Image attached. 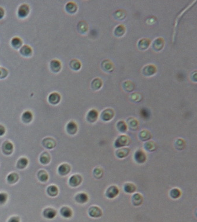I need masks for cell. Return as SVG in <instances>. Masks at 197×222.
Masks as SVG:
<instances>
[{"instance_id":"83f0119b","label":"cell","mask_w":197,"mask_h":222,"mask_svg":"<svg viewBox=\"0 0 197 222\" xmlns=\"http://www.w3.org/2000/svg\"><path fill=\"white\" fill-rule=\"evenodd\" d=\"M125 191L127 193H133L136 190V186L132 182L125 183L123 186Z\"/></svg>"},{"instance_id":"3957f363","label":"cell","mask_w":197,"mask_h":222,"mask_svg":"<svg viewBox=\"0 0 197 222\" xmlns=\"http://www.w3.org/2000/svg\"><path fill=\"white\" fill-rule=\"evenodd\" d=\"M88 214L91 217L99 218L102 216V210L98 206L92 205L90 207L88 210Z\"/></svg>"},{"instance_id":"b9f144b4","label":"cell","mask_w":197,"mask_h":222,"mask_svg":"<svg viewBox=\"0 0 197 222\" xmlns=\"http://www.w3.org/2000/svg\"><path fill=\"white\" fill-rule=\"evenodd\" d=\"M78 30L80 33H85L88 30L87 24L84 21H81L80 23H79V24H78Z\"/></svg>"},{"instance_id":"7c38bea8","label":"cell","mask_w":197,"mask_h":222,"mask_svg":"<svg viewBox=\"0 0 197 222\" xmlns=\"http://www.w3.org/2000/svg\"><path fill=\"white\" fill-rule=\"evenodd\" d=\"M66 131L71 135L75 134L78 131V126L76 123L73 121L69 122L66 125Z\"/></svg>"},{"instance_id":"9a60e30c","label":"cell","mask_w":197,"mask_h":222,"mask_svg":"<svg viewBox=\"0 0 197 222\" xmlns=\"http://www.w3.org/2000/svg\"><path fill=\"white\" fill-rule=\"evenodd\" d=\"M56 215V211L52 208L48 207L43 212V216L47 219H52Z\"/></svg>"},{"instance_id":"5b68a950","label":"cell","mask_w":197,"mask_h":222,"mask_svg":"<svg viewBox=\"0 0 197 222\" xmlns=\"http://www.w3.org/2000/svg\"><path fill=\"white\" fill-rule=\"evenodd\" d=\"M134 158L137 163L143 164L146 161L147 156L143 151L141 149H139L136 151L134 155Z\"/></svg>"},{"instance_id":"9c48e42d","label":"cell","mask_w":197,"mask_h":222,"mask_svg":"<svg viewBox=\"0 0 197 222\" xmlns=\"http://www.w3.org/2000/svg\"><path fill=\"white\" fill-rule=\"evenodd\" d=\"M42 145L47 149H52L55 148L56 142L52 137H46L42 141Z\"/></svg>"},{"instance_id":"4fadbf2b","label":"cell","mask_w":197,"mask_h":222,"mask_svg":"<svg viewBox=\"0 0 197 222\" xmlns=\"http://www.w3.org/2000/svg\"><path fill=\"white\" fill-rule=\"evenodd\" d=\"M130 150L129 148L123 147L117 150L116 152V155L119 158H125L130 154Z\"/></svg>"},{"instance_id":"2e32d148","label":"cell","mask_w":197,"mask_h":222,"mask_svg":"<svg viewBox=\"0 0 197 222\" xmlns=\"http://www.w3.org/2000/svg\"><path fill=\"white\" fill-rule=\"evenodd\" d=\"M98 117V113L97 110L92 109L90 110L87 115V120L90 123H94L97 121Z\"/></svg>"},{"instance_id":"1f68e13d","label":"cell","mask_w":197,"mask_h":222,"mask_svg":"<svg viewBox=\"0 0 197 222\" xmlns=\"http://www.w3.org/2000/svg\"><path fill=\"white\" fill-rule=\"evenodd\" d=\"M65 9L68 13L74 14L77 11V6L72 2H69L66 5Z\"/></svg>"},{"instance_id":"f35d334b","label":"cell","mask_w":197,"mask_h":222,"mask_svg":"<svg viewBox=\"0 0 197 222\" xmlns=\"http://www.w3.org/2000/svg\"><path fill=\"white\" fill-rule=\"evenodd\" d=\"M93 174L94 177L97 179H100L102 177L103 174H104V172L103 170L99 167H97L95 168H94L93 171Z\"/></svg>"},{"instance_id":"d6986e66","label":"cell","mask_w":197,"mask_h":222,"mask_svg":"<svg viewBox=\"0 0 197 222\" xmlns=\"http://www.w3.org/2000/svg\"><path fill=\"white\" fill-rule=\"evenodd\" d=\"M32 52L33 51L32 47L27 44L22 46L20 49V53H21V55H23V56L26 57L30 56L32 55Z\"/></svg>"},{"instance_id":"52a82bcc","label":"cell","mask_w":197,"mask_h":222,"mask_svg":"<svg viewBox=\"0 0 197 222\" xmlns=\"http://www.w3.org/2000/svg\"><path fill=\"white\" fill-rule=\"evenodd\" d=\"M114 116V111L111 108L104 110L101 114V118L103 121L108 122L111 120Z\"/></svg>"},{"instance_id":"f6af8a7d","label":"cell","mask_w":197,"mask_h":222,"mask_svg":"<svg viewBox=\"0 0 197 222\" xmlns=\"http://www.w3.org/2000/svg\"><path fill=\"white\" fill-rule=\"evenodd\" d=\"M8 195L5 193H0V205L5 204L7 200Z\"/></svg>"},{"instance_id":"74e56055","label":"cell","mask_w":197,"mask_h":222,"mask_svg":"<svg viewBox=\"0 0 197 222\" xmlns=\"http://www.w3.org/2000/svg\"><path fill=\"white\" fill-rule=\"evenodd\" d=\"M102 67L106 71H111L113 70V65L110 61H104L102 62Z\"/></svg>"},{"instance_id":"f907efd6","label":"cell","mask_w":197,"mask_h":222,"mask_svg":"<svg viewBox=\"0 0 197 222\" xmlns=\"http://www.w3.org/2000/svg\"><path fill=\"white\" fill-rule=\"evenodd\" d=\"M5 15V11L2 7H0V20L4 17Z\"/></svg>"},{"instance_id":"8fae6325","label":"cell","mask_w":197,"mask_h":222,"mask_svg":"<svg viewBox=\"0 0 197 222\" xmlns=\"http://www.w3.org/2000/svg\"><path fill=\"white\" fill-rule=\"evenodd\" d=\"M61 99V97L60 96V94L58 92H54L51 93L49 97H48V101L49 102L50 104H52V105H56L58 104Z\"/></svg>"},{"instance_id":"60d3db41","label":"cell","mask_w":197,"mask_h":222,"mask_svg":"<svg viewBox=\"0 0 197 222\" xmlns=\"http://www.w3.org/2000/svg\"><path fill=\"white\" fill-rule=\"evenodd\" d=\"M149 44H150V41L148 39H143L139 42V46L141 49H146L148 47Z\"/></svg>"},{"instance_id":"277c9868","label":"cell","mask_w":197,"mask_h":222,"mask_svg":"<svg viewBox=\"0 0 197 222\" xmlns=\"http://www.w3.org/2000/svg\"><path fill=\"white\" fill-rule=\"evenodd\" d=\"M30 13V7L26 4H23L21 5L18 9L17 14L18 16L21 18L26 17Z\"/></svg>"},{"instance_id":"5bb4252c","label":"cell","mask_w":197,"mask_h":222,"mask_svg":"<svg viewBox=\"0 0 197 222\" xmlns=\"http://www.w3.org/2000/svg\"><path fill=\"white\" fill-rule=\"evenodd\" d=\"M75 200L80 204H85L88 201V196L86 193H80L75 195Z\"/></svg>"},{"instance_id":"ba28073f","label":"cell","mask_w":197,"mask_h":222,"mask_svg":"<svg viewBox=\"0 0 197 222\" xmlns=\"http://www.w3.org/2000/svg\"><path fill=\"white\" fill-rule=\"evenodd\" d=\"M82 181V178L79 174H75L71 176L69 179V184L72 187L78 186Z\"/></svg>"},{"instance_id":"8992f818","label":"cell","mask_w":197,"mask_h":222,"mask_svg":"<svg viewBox=\"0 0 197 222\" xmlns=\"http://www.w3.org/2000/svg\"><path fill=\"white\" fill-rule=\"evenodd\" d=\"M118 194H119V189L116 186H111L108 187L106 192V197L110 199L116 197Z\"/></svg>"},{"instance_id":"4dcf8cb0","label":"cell","mask_w":197,"mask_h":222,"mask_svg":"<svg viewBox=\"0 0 197 222\" xmlns=\"http://www.w3.org/2000/svg\"><path fill=\"white\" fill-rule=\"evenodd\" d=\"M156 71V69L154 65H147L143 69V73L145 75L151 76L153 75Z\"/></svg>"},{"instance_id":"44dd1931","label":"cell","mask_w":197,"mask_h":222,"mask_svg":"<svg viewBox=\"0 0 197 222\" xmlns=\"http://www.w3.org/2000/svg\"><path fill=\"white\" fill-rule=\"evenodd\" d=\"M144 148L147 152H152L157 149V145L154 141H147L144 144Z\"/></svg>"},{"instance_id":"e575fe53","label":"cell","mask_w":197,"mask_h":222,"mask_svg":"<svg viewBox=\"0 0 197 222\" xmlns=\"http://www.w3.org/2000/svg\"><path fill=\"white\" fill-rule=\"evenodd\" d=\"M170 196L173 199H177L179 198L181 195V192L180 191V190L177 188H172L170 191L169 193Z\"/></svg>"},{"instance_id":"ab89813d","label":"cell","mask_w":197,"mask_h":222,"mask_svg":"<svg viewBox=\"0 0 197 222\" xmlns=\"http://www.w3.org/2000/svg\"><path fill=\"white\" fill-rule=\"evenodd\" d=\"M117 129L118 130L121 132H125L127 129V126L125 123V122L123 121H120L117 123Z\"/></svg>"},{"instance_id":"4316f807","label":"cell","mask_w":197,"mask_h":222,"mask_svg":"<svg viewBox=\"0 0 197 222\" xmlns=\"http://www.w3.org/2000/svg\"><path fill=\"white\" fill-rule=\"evenodd\" d=\"M47 193L50 197H56L59 193V189L56 186H50L47 188Z\"/></svg>"},{"instance_id":"ee69618b","label":"cell","mask_w":197,"mask_h":222,"mask_svg":"<svg viewBox=\"0 0 197 222\" xmlns=\"http://www.w3.org/2000/svg\"><path fill=\"white\" fill-rule=\"evenodd\" d=\"M114 33L117 36H121L123 35L125 33V27L122 25L117 27Z\"/></svg>"},{"instance_id":"484cf974","label":"cell","mask_w":197,"mask_h":222,"mask_svg":"<svg viewBox=\"0 0 197 222\" xmlns=\"http://www.w3.org/2000/svg\"><path fill=\"white\" fill-rule=\"evenodd\" d=\"M11 44L13 48L16 49H18L21 48L23 44V42L20 38L18 37H14L11 39Z\"/></svg>"},{"instance_id":"bcb514c9","label":"cell","mask_w":197,"mask_h":222,"mask_svg":"<svg viewBox=\"0 0 197 222\" xmlns=\"http://www.w3.org/2000/svg\"><path fill=\"white\" fill-rule=\"evenodd\" d=\"M9 74L8 70L4 68H0V79L6 78Z\"/></svg>"},{"instance_id":"6da1fadb","label":"cell","mask_w":197,"mask_h":222,"mask_svg":"<svg viewBox=\"0 0 197 222\" xmlns=\"http://www.w3.org/2000/svg\"><path fill=\"white\" fill-rule=\"evenodd\" d=\"M130 143V137L126 135H121L117 138L114 142V146L117 148H120L128 146Z\"/></svg>"},{"instance_id":"7402d4cb","label":"cell","mask_w":197,"mask_h":222,"mask_svg":"<svg viewBox=\"0 0 197 222\" xmlns=\"http://www.w3.org/2000/svg\"><path fill=\"white\" fill-rule=\"evenodd\" d=\"M61 216L65 218H70L72 216V210L71 208L67 206H64L60 210Z\"/></svg>"},{"instance_id":"cb8c5ba5","label":"cell","mask_w":197,"mask_h":222,"mask_svg":"<svg viewBox=\"0 0 197 222\" xmlns=\"http://www.w3.org/2000/svg\"><path fill=\"white\" fill-rule=\"evenodd\" d=\"M19 179V175L16 172H12L9 174L7 177V181L9 184H16Z\"/></svg>"},{"instance_id":"ac0fdd59","label":"cell","mask_w":197,"mask_h":222,"mask_svg":"<svg viewBox=\"0 0 197 222\" xmlns=\"http://www.w3.org/2000/svg\"><path fill=\"white\" fill-rule=\"evenodd\" d=\"M132 203L135 206H139L143 203V197L140 193H135L132 197Z\"/></svg>"},{"instance_id":"f1b7e54d","label":"cell","mask_w":197,"mask_h":222,"mask_svg":"<svg viewBox=\"0 0 197 222\" xmlns=\"http://www.w3.org/2000/svg\"><path fill=\"white\" fill-rule=\"evenodd\" d=\"M28 160L26 158L22 157L18 160L17 162V168L20 169H23L27 167Z\"/></svg>"},{"instance_id":"e0dca14e","label":"cell","mask_w":197,"mask_h":222,"mask_svg":"<svg viewBox=\"0 0 197 222\" xmlns=\"http://www.w3.org/2000/svg\"><path fill=\"white\" fill-rule=\"evenodd\" d=\"M50 67L52 72H54V73H57L61 71L62 68V65L59 60L54 59L51 61V62L50 63Z\"/></svg>"},{"instance_id":"f546056e","label":"cell","mask_w":197,"mask_h":222,"mask_svg":"<svg viewBox=\"0 0 197 222\" xmlns=\"http://www.w3.org/2000/svg\"><path fill=\"white\" fill-rule=\"evenodd\" d=\"M37 178L40 181L45 182L49 179V175L45 170H40L37 173Z\"/></svg>"},{"instance_id":"7a4b0ae2","label":"cell","mask_w":197,"mask_h":222,"mask_svg":"<svg viewBox=\"0 0 197 222\" xmlns=\"http://www.w3.org/2000/svg\"><path fill=\"white\" fill-rule=\"evenodd\" d=\"M2 152L6 155H10L14 150V145L9 141H6L2 145Z\"/></svg>"},{"instance_id":"d6a6232c","label":"cell","mask_w":197,"mask_h":222,"mask_svg":"<svg viewBox=\"0 0 197 222\" xmlns=\"http://www.w3.org/2000/svg\"><path fill=\"white\" fill-rule=\"evenodd\" d=\"M164 42L163 39L161 38H159L158 39H156L153 43V48L156 51H160L163 47Z\"/></svg>"},{"instance_id":"7bdbcfd3","label":"cell","mask_w":197,"mask_h":222,"mask_svg":"<svg viewBox=\"0 0 197 222\" xmlns=\"http://www.w3.org/2000/svg\"><path fill=\"white\" fill-rule=\"evenodd\" d=\"M102 86V82L98 78L95 79L92 82V87L95 90H98Z\"/></svg>"},{"instance_id":"603a6c76","label":"cell","mask_w":197,"mask_h":222,"mask_svg":"<svg viewBox=\"0 0 197 222\" xmlns=\"http://www.w3.org/2000/svg\"><path fill=\"white\" fill-rule=\"evenodd\" d=\"M33 114L30 111H24L21 115V120L24 123H30L33 120Z\"/></svg>"},{"instance_id":"836d02e7","label":"cell","mask_w":197,"mask_h":222,"mask_svg":"<svg viewBox=\"0 0 197 222\" xmlns=\"http://www.w3.org/2000/svg\"><path fill=\"white\" fill-rule=\"evenodd\" d=\"M70 67L74 71H78L81 68V64L78 60L73 59L69 63Z\"/></svg>"},{"instance_id":"ffe728a7","label":"cell","mask_w":197,"mask_h":222,"mask_svg":"<svg viewBox=\"0 0 197 222\" xmlns=\"http://www.w3.org/2000/svg\"><path fill=\"white\" fill-rule=\"evenodd\" d=\"M50 160H51L50 155L47 152H43L40 155L39 158L40 162L43 165H47L48 164H49V162H50Z\"/></svg>"},{"instance_id":"30bf717a","label":"cell","mask_w":197,"mask_h":222,"mask_svg":"<svg viewBox=\"0 0 197 222\" xmlns=\"http://www.w3.org/2000/svg\"><path fill=\"white\" fill-rule=\"evenodd\" d=\"M71 170V167L69 164H62L58 167V172L60 175L66 176L69 174Z\"/></svg>"},{"instance_id":"c3c4849f","label":"cell","mask_w":197,"mask_h":222,"mask_svg":"<svg viewBox=\"0 0 197 222\" xmlns=\"http://www.w3.org/2000/svg\"><path fill=\"white\" fill-rule=\"evenodd\" d=\"M8 222H20V219L18 216H13L9 219Z\"/></svg>"},{"instance_id":"d590c367","label":"cell","mask_w":197,"mask_h":222,"mask_svg":"<svg viewBox=\"0 0 197 222\" xmlns=\"http://www.w3.org/2000/svg\"><path fill=\"white\" fill-rule=\"evenodd\" d=\"M175 148L179 151L183 150L185 148V142L182 139H178L175 142Z\"/></svg>"},{"instance_id":"7dc6e473","label":"cell","mask_w":197,"mask_h":222,"mask_svg":"<svg viewBox=\"0 0 197 222\" xmlns=\"http://www.w3.org/2000/svg\"><path fill=\"white\" fill-rule=\"evenodd\" d=\"M129 85H128L127 84V81L125 82L124 84V85H123V87H125V91H132L133 89H134V84L131 82V81H129Z\"/></svg>"},{"instance_id":"8d00e7d4","label":"cell","mask_w":197,"mask_h":222,"mask_svg":"<svg viewBox=\"0 0 197 222\" xmlns=\"http://www.w3.org/2000/svg\"><path fill=\"white\" fill-rule=\"evenodd\" d=\"M128 123L130 129L132 130H136L138 128L139 123L135 119L128 120Z\"/></svg>"},{"instance_id":"d4e9b609","label":"cell","mask_w":197,"mask_h":222,"mask_svg":"<svg viewBox=\"0 0 197 222\" xmlns=\"http://www.w3.org/2000/svg\"><path fill=\"white\" fill-rule=\"evenodd\" d=\"M139 139L142 141H147L152 137V134L151 132L147 130H142L139 134Z\"/></svg>"},{"instance_id":"681fc988","label":"cell","mask_w":197,"mask_h":222,"mask_svg":"<svg viewBox=\"0 0 197 222\" xmlns=\"http://www.w3.org/2000/svg\"><path fill=\"white\" fill-rule=\"evenodd\" d=\"M6 132V127L2 125V124H0V136H3Z\"/></svg>"}]
</instances>
